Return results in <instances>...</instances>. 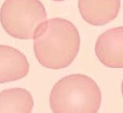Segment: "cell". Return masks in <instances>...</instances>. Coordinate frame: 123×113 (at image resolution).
<instances>
[{
  "instance_id": "obj_2",
  "label": "cell",
  "mask_w": 123,
  "mask_h": 113,
  "mask_svg": "<svg viewBox=\"0 0 123 113\" xmlns=\"http://www.w3.org/2000/svg\"><path fill=\"white\" fill-rule=\"evenodd\" d=\"M49 104L53 112H97L101 104V92L92 78L73 74L54 85Z\"/></svg>"
},
{
  "instance_id": "obj_1",
  "label": "cell",
  "mask_w": 123,
  "mask_h": 113,
  "mask_svg": "<svg viewBox=\"0 0 123 113\" xmlns=\"http://www.w3.org/2000/svg\"><path fill=\"white\" fill-rule=\"evenodd\" d=\"M35 56L39 63L52 70L65 68L74 61L80 45L77 28L69 20L53 18L37 27L33 36Z\"/></svg>"
},
{
  "instance_id": "obj_6",
  "label": "cell",
  "mask_w": 123,
  "mask_h": 113,
  "mask_svg": "<svg viewBox=\"0 0 123 113\" xmlns=\"http://www.w3.org/2000/svg\"><path fill=\"white\" fill-rule=\"evenodd\" d=\"M30 65L24 53L7 45H0V84L26 77Z\"/></svg>"
},
{
  "instance_id": "obj_7",
  "label": "cell",
  "mask_w": 123,
  "mask_h": 113,
  "mask_svg": "<svg viewBox=\"0 0 123 113\" xmlns=\"http://www.w3.org/2000/svg\"><path fill=\"white\" fill-rule=\"evenodd\" d=\"M34 100L24 88H10L0 92V112H31Z\"/></svg>"
},
{
  "instance_id": "obj_3",
  "label": "cell",
  "mask_w": 123,
  "mask_h": 113,
  "mask_svg": "<svg viewBox=\"0 0 123 113\" xmlns=\"http://www.w3.org/2000/svg\"><path fill=\"white\" fill-rule=\"evenodd\" d=\"M47 20L39 0H5L0 9V23L6 33L18 40L33 39L37 27Z\"/></svg>"
},
{
  "instance_id": "obj_9",
  "label": "cell",
  "mask_w": 123,
  "mask_h": 113,
  "mask_svg": "<svg viewBox=\"0 0 123 113\" xmlns=\"http://www.w3.org/2000/svg\"><path fill=\"white\" fill-rule=\"evenodd\" d=\"M52 1H55V2H62V1H64V0H52Z\"/></svg>"
},
{
  "instance_id": "obj_4",
  "label": "cell",
  "mask_w": 123,
  "mask_h": 113,
  "mask_svg": "<svg viewBox=\"0 0 123 113\" xmlns=\"http://www.w3.org/2000/svg\"><path fill=\"white\" fill-rule=\"evenodd\" d=\"M95 53L107 68H123V26L110 29L97 38Z\"/></svg>"
},
{
  "instance_id": "obj_8",
  "label": "cell",
  "mask_w": 123,
  "mask_h": 113,
  "mask_svg": "<svg viewBox=\"0 0 123 113\" xmlns=\"http://www.w3.org/2000/svg\"><path fill=\"white\" fill-rule=\"evenodd\" d=\"M121 90H122V96H123V80H122V87H121Z\"/></svg>"
},
{
  "instance_id": "obj_5",
  "label": "cell",
  "mask_w": 123,
  "mask_h": 113,
  "mask_svg": "<svg viewBox=\"0 0 123 113\" xmlns=\"http://www.w3.org/2000/svg\"><path fill=\"white\" fill-rule=\"evenodd\" d=\"M120 8L121 0H78L81 17L92 26H103L114 20Z\"/></svg>"
}]
</instances>
